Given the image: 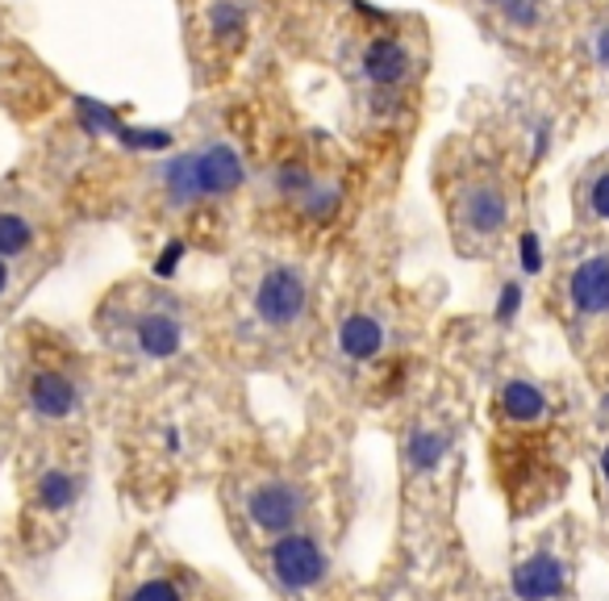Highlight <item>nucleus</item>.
I'll use <instances>...</instances> for the list:
<instances>
[{
	"label": "nucleus",
	"mask_w": 609,
	"mask_h": 601,
	"mask_svg": "<svg viewBox=\"0 0 609 601\" xmlns=\"http://www.w3.org/2000/svg\"><path fill=\"white\" fill-rule=\"evenodd\" d=\"M251 305H255V318H259L264 327L284 330V327H292V322H301V314H305V305H309L305 272L292 268V264L267 268V272L259 276V284H255Z\"/></svg>",
	"instance_id": "nucleus-1"
},
{
	"label": "nucleus",
	"mask_w": 609,
	"mask_h": 601,
	"mask_svg": "<svg viewBox=\"0 0 609 601\" xmlns=\"http://www.w3.org/2000/svg\"><path fill=\"white\" fill-rule=\"evenodd\" d=\"M359 76L380 97L401 92L409 84V76H414V55H409V47L401 38L376 34V38H368V47L359 51Z\"/></svg>",
	"instance_id": "nucleus-2"
},
{
	"label": "nucleus",
	"mask_w": 609,
	"mask_h": 601,
	"mask_svg": "<svg viewBox=\"0 0 609 601\" xmlns=\"http://www.w3.org/2000/svg\"><path fill=\"white\" fill-rule=\"evenodd\" d=\"M192 167H196V189L201 201H217V196H230L242 189L246 180V164H242L239 146L230 142H205L192 151Z\"/></svg>",
	"instance_id": "nucleus-3"
},
{
	"label": "nucleus",
	"mask_w": 609,
	"mask_h": 601,
	"mask_svg": "<svg viewBox=\"0 0 609 601\" xmlns=\"http://www.w3.org/2000/svg\"><path fill=\"white\" fill-rule=\"evenodd\" d=\"M271 573L289 589H309L326 576V555L309 535H284L271 547Z\"/></svg>",
	"instance_id": "nucleus-4"
},
{
	"label": "nucleus",
	"mask_w": 609,
	"mask_h": 601,
	"mask_svg": "<svg viewBox=\"0 0 609 601\" xmlns=\"http://www.w3.org/2000/svg\"><path fill=\"white\" fill-rule=\"evenodd\" d=\"M505 218H509V201H505L502 184L477 180V184L459 192V221H464L468 234H480V239L502 234Z\"/></svg>",
	"instance_id": "nucleus-5"
},
{
	"label": "nucleus",
	"mask_w": 609,
	"mask_h": 601,
	"mask_svg": "<svg viewBox=\"0 0 609 601\" xmlns=\"http://www.w3.org/2000/svg\"><path fill=\"white\" fill-rule=\"evenodd\" d=\"M301 506H305V501H301V493L292 489V485L271 481V485L251 493L246 514H251V522H255L259 530H267V535H284V530H292V522H296V514H301Z\"/></svg>",
	"instance_id": "nucleus-6"
},
{
	"label": "nucleus",
	"mask_w": 609,
	"mask_h": 601,
	"mask_svg": "<svg viewBox=\"0 0 609 601\" xmlns=\"http://www.w3.org/2000/svg\"><path fill=\"white\" fill-rule=\"evenodd\" d=\"M134 347L147 359H172L185 343V327L172 309H147L134 318Z\"/></svg>",
	"instance_id": "nucleus-7"
},
{
	"label": "nucleus",
	"mask_w": 609,
	"mask_h": 601,
	"mask_svg": "<svg viewBox=\"0 0 609 601\" xmlns=\"http://www.w3.org/2000/svg\"><path fill=\"white\" fill-rule=\"evenodd\" d=\"M80 406V388L72 376H63V372H51V368H42V372H34V381H29V410L38 413V418H67V413H76Z\"/></svg>",
	"instance_id": "nucleus-8"
},
{
	"label": "nucleus",
	"mask_w": 609,
	"mask_h": 601,
	"mask_svg": "<svg viewBox=\"0 0 609 601\" xmlns=\"http://www.w3.org/2000/svg\"><path fill=\"white\" fill-rule=\"evenodd\" d=\"M513 593L522 601H547L563 593V564L556 555H530L513 568Z\"/></svg>",
	"instance_id": "nucleus-9"
},
{
	"label": "nucleus",
	"mask_w": 609,
	"mask_h": 601,
	"mask_svg": "<svg viewBox=\"0 0 609 601\" xmlns=\"http://www.w3.org/2000/svg\"><path fill=\"white\" fill-rule=\"evenodd\" d=\"M568 293H572V305L581 314H609V259L597 255V259H584L581 268L568 280Z\"/></svg>",
	"instance_id": "nucleus-10"
},
{
	"label": "nucleus",
	"mask_w": 609,
	"mask_h": 601,
	"mask_svg": "<svg viewBox=\"0 0 609 601\" xmlns=\"http://www.w3.org/2000/svg\"><path fill=\"white\" fill-rule=\"evenodd\" d=\"M384 327H380V318H371V314H351L343 327H339V347H343L346 359H355V363H368L384 351Z\"/></svg>",
	"instance_id": "nucleus-11"
},
{
	"label": "nucleus",
	"mask_w": 609,
	"mask_h": 601,
	"mask_svg": "<svg viewBox=\"0 0 609 601\" xmlns=\"http://www.w3.org/2000/svg\"><path fill=\"white\" fill-rule=\"evenodd\" d=\"M160 189H163V201H167L172 209H192V205H201L192 151H185V155H176V159H167V164L160 167Z\"/></svg>",
	"instance_id": "nucleus-12"
},
{
	"label": "nucleus",
	"mask_w": 609,
	"mask_h": 601,
	"mask_svg": "<svg viewBox=\"0 0 609 601\" xmlns=\"http://www.w3.org/2000/svg\"><path fill=\"white\" fill-rule=\"evenodd\" d=\"M502 410L505 418H513V422H538L543 410H547V397L526 381H509L502 388Z\"/></svg>",
	"instance_id": "nucleus-13"
},
{
	"label": "nucleus",
	"mask_w": 609,
	"mask_h": 601,
	"mask_svg": "<svg viewBox=\"0 0 609 601\" xmlns=\"http://www.w3.org/2000/svg\"><path fill=\"white\" fill-rule=\"evenodd\" d=\"M34 243V226L26 214L17 209H0V259H13V255H26Z\"/></svg>",
	"instance_id": "nucleus-14"
},
{
	"label": "nucleus",
	"mask_w": 609,
	"mask_h": 601,
	"mask_svg": "<svg viewBox=\"0 0 609 601\" xmlns=\"http://www.w3.org/2000/svg\"><path fill=\"white\" fill-rule=\"evenodd\" d=\"M76 497H80V481H76L72 472H47V476L38 481V501H42V510H67Z\"/></svg>",
	"instance_id": "nucleus-15"
},
{
	"label": "nucleus",
	"mask_w": 609,
	"mask_h": 601,
	"mask_svg": "<svg viewBox=\"0 0 609 601\" xmlns=\"http://www.w3.org/2000/svg\"><path fill=\"white\" fill-rule=\"evenodd\" d=\"M210 29L213 38H221V42L242 38V29H246V4L242 0H217L210 9Z\"/></svg>",
	"instance_id": "nucleus-16"
},
{
	"label": "nucleus",
	"mask_w": 609,
	"mask_h": 601,
	"mask_svg": "<svg viewBox=\"0 0 609 601\" xmlns=\"http://www.w3.org/2000/svg\"><path fill=\"white\" fill-rule=\"evenodd\" d=\"M443 456H447V435H439V431H414L409 435V464L418 468V472L439 468Z\"/></svg>",
	"instance_id": "nucleus-17"
},
{
	"label": "nucleus",
	"mask_w": 609,
	"mask_h": 601,
	"mask_svg": "<svg viewBox=\"0 0 609 601\" xmlns=\"http://www.w3.org/2000/svg\"><path fill=\"white\" fill-rule=\"evenodd\" d=\"M130 601H180V589L172 580H147V585L134 589Z\"/></svg>",
	"instance_id": "nucleus-18"
},
{
	"label": "nucleus",
	"mask_w": 609,
	"mask_h": 601,
	"mask_svg": "<svg viewBox=\"0 0 609 601\" xmlns=\"http://www.w3.org/2000/svg\"><path fill=\"white\" fill-rule=\"evenodd\" d=\"M502 9L513 26H534L538 22V0H502Z\"/></svg>",
	"instance_id": "nucleus-19"
},
{
	"label": "nucleus",
	"mask_w": 609,
	"mask_h": 601,
	"mask_svg": "<svg viewBox=\"0 0 609 601\" xmlns=\"http://www.w3.org/2000/svg\"><path fill=\"white\" fill-rule=\"evenodd\" d=\"M588 201H593V214L609 221V171L606 176H597V184H593V192H588Z\"/></svg>",
	"instance_id": "nucleus-20"
},
{
	"label": "nucleus",
	"mask_w": 609,
	"mask_h": 601,
	"mask_svg": "<svg viewBox=\"0 0 609 601\" xmlns=\"http://www.w3.org/2000/svg\"><path fill=\"white\" fill-rule=\"evenodd\" d=\"M518 300H522V289L518 284H505V293H502V305H497V318H513L518 314Z\"/></svg>",
	"instance_id": "nucleus-21"
},
{
	"label": "nucleus",
	"mask_w": 609,
	"mask_h": 601,
	"mask_svg": "<svg viewBox=\"0 0 609 601\" xmlns=\"http://www.w3.org/2000/svg\"><path fill=\"white\" fill-rule=\"evenodd\" d=\"M522 264H526V272L543 268V255H538V239L534 234H522Z\"/></svg>",
	"instance_id": "nucleus-22"
},
{
	"label": "nucleus",
	"mask_w": 609,
	"mask_h": 601,
	"mask_svg": "<svg viewBox=\"0 0 609 601\" xmlns=\"http://www.w3.org/2000/svg\"><path fill=\"white\" fill-rule=\"evenodd\" d=\"M597 63H601V67L609 72V29H601V34H597Z\"/></svg>",
	"instance_id": "nucleus-23"
},
{
	"label": "nucleus",
	"mask_w": 609,
	"mask_h": 601,
	"mask_svg": "<svg viewBox=\"0 0 609 601\" xmlns=\"http://www.w3.org/2000/svg\"><path fill=\"white\" fill-rule=\"evenodd\" d=\"M4 289H9V264L0 259V293H4Z\"/></svg>",
	"instance_id": "nucleus-24"
},
{
	"label": "nucleus",
	"mask_w": 609,
	"mask_h": 601,
	"mask_svg": "<svg viewBox=\"0 0 609 601\" xmlns=\"http://www.w3.org/2000/svg\"><path fill=\"white\" fill-rule=\"evenodd\" d=\"M601 472H606V481H609V447L601 451Z\"/></svg>",
	"instance_id": "nucleus-25"
},
{
	"label": "nucleus",
	"mask_w": 609,
	"mask_h": 601,
	"mask_svg": "<svg viewBox=\"0 0 609 601\" xmlns=\"http://www.w3.org/2000/svg\"><path fill=\"white\" fill-rule=\"evenodd\" d=\"M489 4H502V0H489Z\"/></svg>",
	"instance_id": "nucleus-26"
},
{
	"label": "nucleus",
	"mask_w": 609,
	"mask_h": 601,
	"mask_svg": "<svg viewBox=\"0 0 609 601\" xmlns=\"http://www.w3.org/2000/svg\"><path fill=\"white\" fill-rule=\"evenodd\" d=\"M606 406H609V397H606Z\"/></svg>",
	"instance_id": "nucleus-27"
}]
</instances>
